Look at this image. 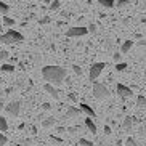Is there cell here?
Instances as JSON below:
<instances>
[{
	"label": "cell",
	"instance_id": "cell-1",
	"mask_svg": "<svg viewBox=\"0 0 146 146\" xmlns=\"http://www.w3.org/2000/svg\"><path fill=\"white\" fill-rule=\"evenodd\" d=\"M42 76L45 80L53 85H61L66 77V71L60 66H45L42 69Z\"/></svg>",
	"mask_w": 146,
	"mask_h": 146
},
{
	"label": "cell",
	"instance_id": "cell-2",
	"mask_svg": "<svg viewBox=\"0 0 146 146\" xmlns=\"http://www.w3.org/2000/svg\"><path fill=\"white\" fill-rule=\"evenodd\" d=\"M23 37L18 31H15V29H10L7 34H3L2 37H0V42L2 43H8V45H11V43H18V42H23Z\"/></svg>",
	"mask_w": 146,
	"mask_h": 146
},
{
	"label": "cell",
	"instance_id": "cell-3",
	"mask_svg": "<svg viewBox=\"0 0 146 146\" xmlns=\"http://www.w3.org/2000/svg\"><path fill=\"white\" fill-rule=\"evenodd\" d=\"M93 96L96 100H104L109 96V90H108V87H104L103 84H98V82H95L93 84Z\"/></svg>",
	"mask_w": 146,
	"mask_h": 146
},
{
	"label": "cell",
	"instance_id": "cell-4",
	"mask_svg": "<svg viewBox=\"0 0 146 146\" xmlns=\"http://www.w3.org/2000/svg\"><path fill=\"white\" fill-rule=\"evenodd\" d=\"M106 63H93L90 68V80H96L98 79V76L101 72H103V69L106 68Z\"/></svg>",
	"mask_w": 146,
	"mask_h": 146
},
{
	"label": "cell",
	"instance_id": "cell-5",
	"mask_svg": "<svg viewBox=\"0 0 146 146\" xmlns=\"http://www.w3.org/2000/svg\"><path fill=\"white\" fill-rule=\"evenodd\" d=\"M90 31H88V27H71V29H68V32H66V35L68 37H82V35H85L88 34Z\"/></svg>",
	"mask_w": 146,
	"mask_h": 146
},
{
	"label": "cell",
	"instance_id": "cell-6",
	"mask_svg": "<svg viewBox=\"0 0 146 146\" xmlns=\"http://www.w3.org/2000/svg\"><path fill=\"white\" fill-rule=\"evenodd\" d=\"M19 111H21V103L19 101H10L8 103V106H7V112L8 114H11V116H19Z\"/></svg>",
	"mask_w": 146,
	"mask_h": 146
},
{
	"label": "cell",
	"instance_id": "cell-7",
	"mask_svg": "<svg viewBox=\"0 0 146 146\" xmlns=\"http://www.w3.org/2000/svg\"><path fill=\"white\" fill-rule=\"evenodd\" d=\"M116 92H117V95H119L120 98H129V96H132V95H133L132 88H130V87L122 85V84H117V85H116Z\"/></svg>",
	"mask_w": 146,
	"mask_h": 146
},
{
	"label": "cell",
	"instance_id": "cell-8",
	"mask_svg": "<svg viewBox=\"0 0 146 146\" xmlns=\"http://www.w3.org/2000/svg\"><path fill=\"white\" fill-rule=\"evenodd\" d=\"M80 108H74V106H69L68 108V111H66V116H64V119H69V117H79L80 116Z\"/></svg>",
	"mask_w": 146,
	"mask_h": 146
},
{
	"label": "cell",
	"instance_id": "cell-9",
	"mask_svg": "<svg viewBox=\"0 0 146 146\" xmlns=\"http://www.w3.org/2000/svg\"><path fill=\"white\" fill-rule=\"evenodd\" d=\"M43 88H45V92H48V93L52 95L55 100L60 98V93H58V90H56V88L52 85V84H50V82H48V84H45V87H43Z\"/></svg>",
	"mask_w": 146,
	"mask_h": 146
},
{
	"label": "cell",
	"instance_id": "cell-10",
	"mask_svg": "<svg viewBox=\"0 0 146 146\" xmlns=\"http://www.w3.org/2000/svg\"><path fill=\"white\" fill-rule=\"evenodd\" d=\"M79 106H80V109H82V111H84V112H85L87 116L93 117V119H95V117H96V112H95L93 109H92V108L88 106V104H85V103H80V104H79Z\"/></svg>",
	"mask_w": 146,
	"mask_h": 146
},
{
	"label": "cell",
	"instance_id": "cell-11",
	"mask_svg": "<svg viewBox=\"0 0 146 146\" xmlns=\"http://www.w3.org/2000/svg\"><path fill=\"white\" fill-rule=\"evenodd\" d=\"M92 119H93V117H90V116H88V119H85V127L88 129V132L96 133V125H95V122Z\"/></svg>",
	"mask_w": 146,
	"mask_h": 146
},
{
	"label": "cell",
	"instance_id": "cell-12",
	"mask_svg": "<svg viewBox=\"0 0 146 146\" xmlns=\"http://www.w3.org/2000/svg\"><path fill=\"white\" fill-rule=\"evenodd\" d=\"M98 3L104 8H114L116 7V0H98Z\"/></svg>",
	"mask_w": 146,
	"mask_h": 146
},
{
	"label": "cell",
	"instance_id": "cell-13",
	"mask_svg": "<svg viewBox=\"0 0 146 146\" xmlns=\"http://www.w3.org/2000/svg\"><path fill=\"white\" fill-rule=\"evenodd\" d=\"M132 47H133V42H132V40H125V42L122 43V47H120V52H122V53H129Z\"/></svg>",
	"mask_w": 146,
	"mask_h": 146
},
{
	"label": "cell",
	"instance_id": "cell-14",
	"mask_svg": "<svg viewBox=\"0 0 146 146\" xmlns=\"http://www.w3.org/2000/svg\"><path fill=\"white\" fill-rule=\"evenodd\" d=\"M137 106L141 108V109H145V108H146V98L143 96V95H138V96H137Z\"/></svg>",
	"mask_w": 146,
	"mask_h": 146
},
{
	"label": "cell",
	"instance_id": "cell-15",
	"mask_svg": "<svg viewBox=\"0 0 146 146\" xmlns=\"http://www.w3.org/2000/svg\"><path fill=\"white\" fill-rule=\"evenodd\" d=\"M8 130V124H7V119L0 116V132H7Z\"/></svg>",
	"mask_w": 146,
	"mask_h": 146
},
{
	"label": "cell",
	"instance_id": "cell-16",
	"mask_svg": "<svg viewBox=\"0 0 146 146\" xmlns=\"http://www.w3.org/2000/svg\"><path fill=\"white\" fill-rule=\"evenodd\" d=\"M52 125H55V119H53V117H48V119H45L42 122V127H45V129H47V127H52Z\"/></svg>",
	"mask_w": 146,
	"mask_h": 146
},
{
	"label": "cell",
	"instance_id": "cell-17",
	"mask_svg": "<svg viewBox=\"0 0 146 146\" xmlns=\"http://www.w3.org/2000/svg\"><path fill=\"white\" fill-rule=\"evenodd\" d=\"M8 11H10V7H8V5L0 2V13H2V16H3V15H8Z\"/></svg>",
	"mask_w": 146,
	"mask_h": 146
},
{
	"label": "cell",
	"instance_id": "cell-18",
	"mask_svg": "<svg viewBox=\"0 0 146 146\" xmlns=\"http://www.w3.org/2000/svg\"><path fill=\"white\" fill-rule=\"evenodd\" d=\"M2 71L3 72H15V66L13 64H2Z\"/></svg>",
	"mask_w": 146,
	"mask_h": 146
},
{
	"label": "cell",
	"instance_id": "cell-19",
	"mask_svg": "<svg viewBox=\"0 0 146 146\" xmlns=\"http://www.w3.org/2000/svg\"><path fill=\"white\" fill-rule=\"evenodd\" d=\"M130 127H132V117L127 116V117L124 119V129H125V130H130Z\"/></svg>",
	"mask_w": 146,
	"mask_h": 146
},
{
	"label": "cell",
	"instance_id": "cell-20",
	"mask_svg": "<svg viewBox=\"0 0 146 146\" xmlns=\"http://www.w3.org/2000/svg\"><path fill=\"white\" fill-rule=\"evenodd\" d=\"M3 24L5 26H15V19H11L7 15H3Z\"/></svg>",
	"mask_w": 146,
	"mask_h": 146
},
{
	"label": "cell",
	"instance_id": "cell-21",
	"mask_svg": "<svg viewBox=\"0 0 146 146\" xmlns=\"http://www.w3.org/2000/svg\"><path fill=\"white\" fill-rule=\"evenodd\" d=\"M61 7V2L60 0H53V3L50 5V10H52V11H55V10H58Z\"/></svg>",
	"mask_w": 146,
	"mask_h": 146
},
{
	"label": "cell",
	"instance_id": "cell-22",
	"mask_svg": "<svg viewBox=\"0 0 146 146\" xmlns=\"http://www.w3.org/2000/svg\"><path fill=\"white\" fill-rule=\"evenodd\" d=\"M79 145H82V146H93V143L88 141V140H85V138H79Z\"/></svg>",
	"mask_w": 146,
	"mask_h": 146
},
{
	"label": "cell",
	"instance_id": "cell-23",
	"mask_svg": "<svg viewBox=\"0 0 146 146\" xmlns=\"http://www.w3.org/2000/svg\"><path fill=\"white\" fill-rule=\"evenodd\" d=\"M125 146H138V145L135 143V140H133L132 137H129L127 138V141H125Z\"/></svg>",
	"mask_w": 146,
	"mask_h": 146
},
{
	"label": "cell",
	"instance_id": "cell-24",
	"mask_svg": "<svg viewBox=\"0 0 146 146\" xmlns=\"http://www.w3.org/2000/svg\"><path fill=\"white\" fill-rule=\"evenodd\" d=\"M7 141H8V138L5 137L3 133H0V146H5V145H7Z\"/></svg>",
	"mask_w": 146,
	"mask_h": 146
},
{
	"label": "cell",
	"instance_id": "cell-25",
	"mask_svg": "<svg viewBox=\"0 0 146 146\" xmlns=\"http://www.w3.org/2000/svg\"><path fill=\"white\" fill-rule=\"evenodd\" d=\"M125 68H127L125 63H116V69H117V71H125Z\"/></svg>",
	"mask_w": 146,
	"mask_h": 146
},
{
	"label": "cell",
	"instance_id": "cell-26",
	"mask_svg": "<svg viewBox=\"0 0 146 146\" xmlns=\"http://www.w3.org/2000/svg\"><path fill=\"white\" fill-rule=\"evenodd\" d=\"M129 2H130V0H117V3H116V5L120 8V7H125V5L129 3Z\"/></svg>",
	"mask_w": 146,
	"mask_h": 146
},
{
	"label": "cell",
	"instance_id": "cell-27",
	"mask_svg": "<svg viewBox=\"0 0 146 146\" xmlns=\"http://www.w3.org/2000/svg\"><path fill=\"white\" fill-rule=\"evenodd\" d=\"M72 69H74V72H76V74H79V76L82 74V68H80V66L74 64V66H72Z\"/></svg>",
	"mask_w": 146,
	"mask_h": 146
},
{
	"label": "cell",
	"instance_id": "cell-28",
	"mask_svg": "<svg viewBox=\"0 0 146 146\" xmlns=\"http://www.w3.org/2000/svg\"><path fill=\"white\" fill-rule=\"evenodd\" d=\"M112 58H114V61H116V63H120V58H122V55H119V53H114V55H112Z\"/></svg>",
	"mask_w": 146,
	"mask_h": 146
},
{
	"label": "cell",
	"instance_id": "cell-29",
	"mask_svg": "<svg viewBox=\"0 0 146 146\" xmlns=\"http://www.w3.org/2000/svg\"><path fill=\"white\" fill-rule=\"evenodd\" d=\"M42 108L45 109V111H50V109H52V104H50V103H43Z\"/></svg>",
	"mask_w": 146,
	"mask_h": 146
},
{
	"label": "cell",
	"instance_id": "cell-30",
	"mask_svg": "<svg viewBox=\"0 0 146 146\" xmlns=\"http://www.w3.org/2000/svg\"><path fill=\"white\" fill-rule=\"evenodd\" d=\"M88 31H90V32H96V26H95L93 23H90V26H88Z\"/></svg>",
	"mask_w": 146,
	"mask_h": 146
},
{
	"label": "cell",
	"instance_id": "cell-31",
	"mask_svg": "<svg viewBox=\"0 0 146 146\" xmlns=\"http://www.w3.org/2000/svg\"><path fill=\"white\" fill-rule=\"evenodd\" d=\"M47 23H50V18H48V16H45V18L40 19V24H47Z\"/></svg>",
	"mask_w": 146,
	"mask_h": 146
},
{
	"label": "cell",
	"instance_id": "cell-32",
	"mask_svg": "<svg viewBox=\"0 0 146 146\" xmlns=\"http://www.w3.org/2000/svg\"><path fill=\"white\" fill-rule=\"evenodd\" d=\"M7 56H8V53H7V52H0V61H2V60H5Z\"/></svg>",
	"mask_w": 146,
	"mask_h": 146
},
{
	"label": "cell",
	"instance_id": "cell-33",
	"mask_svg": "<svg viewBox=\"0 0 146 146\" xmlns=\"http://www.w3.org/2000/svg\"><path fill=\"white\" fill-rule=\"evenodd\" d=\"M50 138H52V141H55V143H63V140H60V138L53 137V135H52V137H50Z\"/></svg>",
	"mask_w": 146,
	"mask_h": 146
},
{
	"label": "cell",
	"instance_id": "cell-34",
	"mask_svg": "<svg viewBox=\"0 0 146 146\" xmlns=\"http://www.w3.org/2000/svg\"><path fill=\"white\" fill-rule=\"evenodd\" d=\"M138 47H146V40H140V42H137Z\"/></svg>",
	"mask_w": 146,
	"mask_h": 146
},
{
	"label": "cell",
	"instance_id": "cell-35",
	"mask_svg": "<svg viewBox=\"0 0 146 146\" xmlns=\"http://www.w3.org/2000/svg\"><path fill=\"white\" fill-rule=\"evenodd\" d=\"M104 133H106V135H109V133H111V129H109V125H104Z\"/></svg>",
	"mask_w": 146,
	"mask_h": 146
},
{
	"label": "cell",
	"instance_id": "cell-36",
	"mask_svg": "<svg viewBox=\"0 0 146 146\" xmlns=\"http://www.w3.org/2000/svg\"><path fill=\"white\" fill-rule=\"evenodd\" d=\"M116 146H122V140H117V143H116Z\"/></svg>",
	"mask_w": 146,
	"mask_h": 146
}]
</instances>
